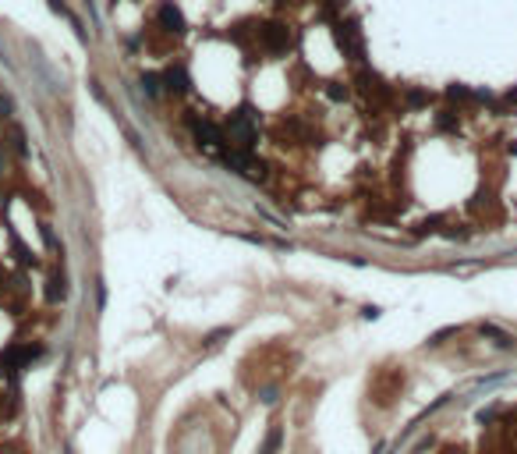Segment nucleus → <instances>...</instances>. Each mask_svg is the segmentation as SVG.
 I'll return each mask as SVG.
<instances>
[{
  "label": "nucleus",
  "mask_w": 517,
  "mask_h": 454,
  "mask_svg": "<svg viewBox=\"0 0 517 454\" xmlns=\"http://www.w3.org/2000/svg\"><path fill=\"white\" fill-rule=\"evenodd\" d=\"M227 135H231L234 149H252V142H255V118H252L248 110L234 114L231 125H227Z\"/></svg>",
  "instance_id": "f257e3e1"
},
{
  "label": "nucleus",
  "mask_w": 517,
  "mask_h": 454,
  "mask_svg": "<svg viewBox=\"0 0 517 454\" xmlns=\"http://www.w3.org/2000/svg\"><path fill=\"white\" fill-rule=\"evenodd\" d=\"M163 78H167V85H170V89H178V92H181V89H188V75H185V68H167V75H163Z\"/></svg>",
  "instance_id": "423d86ee"
},
{
  "label": "nucleus",
  "mask_w": 517,
  "mask_h": 454,
  "mask_svg": "<svg viewBox=\"0 0 517 454\" xmlns=\"http://www.w3.org/2000/svg\"><path fill=\"white\" fill-rule=\"evenodd\" d=\"M39 355V348H11L8 355H0V366H8V373H18L22 366H29Z\"/></svg>",
  "instance_id": "7ed1b4c3"
},
{
  "label": "nucleus",
  "mask_w": 517,
  "mask_h": 454,
  "mask_svg": "<svg viewBox=\"0 0 517 454\" xmlns=\"http://www.w3.org/2000/svg\"><path fill=\"white\" fill-rule=\"evenodd\" d=\"M8 106H11V103H8V96L0 92V114H8Z\"/></svg>",
  "instance_id": "6e6552de"
},
{
  "label": "nucleus",
  "mask_w": 517,
  "mask_h": 454,
  "mask_svg": "<svg viewBox=\"0 0 517 454\" xmlns=\"http://www.w3.org/2000/svg\"><path fill=\"white\" fill-rule=\"evenodd\" d=\"M195 139L206 142V146H220V142H223V135H220L209 121H195Z\"/></svg>",
  "instance_id": "39448f33"
},
{
  "label": "nucleus",
  "mask_w": 517,
  "mask_h": 454,
  "mask_svg": "<svg viewBox=\"0 0 517 454\" xmlns=\"http://www.w3.org/2000/svg\"><path fill=\"white\" fill-rule=\"evenodd\" d=\"M276 443H280V429H273V433H269V440H266L262 454H273V450H276Z\"/></svg>",
  "instance_id": "0eeeda50"
},
{
  "label": "nucleus",
  "mask_w": 517,
  "mask_h": 454,
  "mask_svg": "<svg viewBox=\"0 0 517 454\" xmlns=\"http://www.w3.org/2000/svg\"><path fill=\"white\" fill-rule=\"evenodd\" d=\"M259 43H262L266 53H283L287 46H291V32H287L283 25H266L259 32Z\"/></svg>",
  "instance_id": "f03ea898"
},
{
  "label": "nucleus",
  "mask_w": 517,
  "mask_h": 454,
  "mask_svg": "<svg viewBox=\"0 0 517 454\" xmlns=\"http://www.w3.org/2000/svg\"><path fill=\"white\" fill-rule=\"evenodd\" d=\"M160 25H163L167 32H185V29H188V25H185V15H181L174 4H170V0L160 8Z\"/></svg>",
  "instance_id": "20e7f679"
}]
</instances>
